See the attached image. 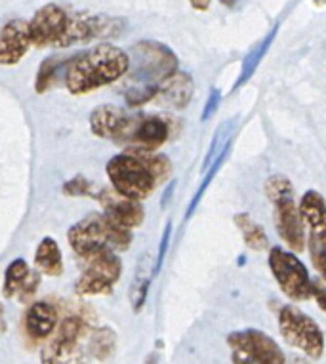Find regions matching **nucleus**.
<instances>
[{
  "instance_id": "1",
  "label": "nucleus",
  "mask_w": 326,
  "mask_h": 364,
  "mask_svg": "<svg viewBox=\"0 0 326 364\" xmlns=\"http://www.w3.org/2000/svg\"><path fill=\"white\" fill-rule=\"evenodd\" d=\"M130 67L125 78L126 105L143 107L157 94L172 73L178 71V58L167 44L157 41H140L132 46Z\"/></svg>"
},
{
  "instance_id": "2",
  "label": "nucleus",
  "mask_w": 326,
  "mask_h": 364,
  "mask_svg": "<svg viewBox=\"0 0 326 364\" xmlns=\"http://www.w3.org/2000/svg\"><path fill=\"white\" fill-rule=\"evenodd\" d=\"M130 67V55L109 42L73 58L65 73V88L73 96H86L90 92L115 84L125 77Z\"/></svg>"
},
{
  "instance_id": "3",
  "label": "nucleus",
  "mask_w": 326,
  "mask_h": 364,
  "mask_svg": "<svg viewBox=\"0 0 326 364\" xmlns=\"http://www.w3.org/2000/svg\"><path fill=\"white\" fill-rule=\"evenodd\" d=\"M111 187L122 197L143 200L157 189L159 181L137 151H125L105 164Z\"/></svg>"
},
{
  "instance_id": "4",
  "label": "nucleus",
  "mask_w": 326,
  "mask_h": 364,
  "mask_svg": "<svg viewBox=\"0 0 326 364\" xmlns=\"http://www.w3.org/2000/svg\"><path fill=\"white\" fill-rule=\"evenodd\" d=\"M122 277V262L113 248L101 250L84 257L83 275L75 284V292L78 296H103L113 292V287Z\"/></svg>"
},
{
  "instance_id": "5",
  "label": "nucleus",
  "mask_w": 326,
  "mask_h": 364,
  "mask_svg": "<svg viewBox=\"0 0 326 364\" xmlns=\"http://www.w3.org/2000/svg\"><path fill=\"white\" fill-rule=\"evenodd\" d=\"M279 330L288 346L296 347L307 357L319 358L325 351V336L319 324L294 305H285L280 309Z\"/></svg>"
},
{
  "instance_id": "6",
  "label": "nucleus",
  "mask_w": 326,
  "mask_h": 364,
  "mask_svg": "<svg viewBox=\"0 0 326 364\" xmlns=\"http://www.w3.org/2000/svg\"><path fill=\"white\" fill-rule=\"evenodd\" d=\"M172 138V120L162 114H130L125 132L115 144L126 151H157Z\"/></svg>"
},
{
  "instance_id": "7",
  "label": "nucleus",
  "mask_w": 326,
  "mask_h": 364,
  "mask_svg": "<svg viewBox=\"0 0 326 364\" xmlns=\"http://www.w3.org/2000/svg\"><path fill=\"white\" fill-rule=\"evenodd\" d=\"M231 360L238 364H283L285 353L271 336L260 330H241L227 336Z\"/></svg>"
},
{
  "instance_id": "8",
  "label": "nucleus",
  "mask_w": 326,
  "mask_h": 364,
  "mask_svg": "<svg viewBox=\"0 0 326 364\" xmlns=\"http://www.w3.org/2000/svg\"><path fill=\"white\" fill-rule=\"evenodd\" d=\"M269 267L277 279V284L294 301H305L311 298V277L296 254L283 248H271Z\"/></svg>"
},
{
  "instance_id": "9",
  "label": "nucleus",
  "mask_w": 326,
  "mask_h": 364,
  "mask_svg": "<svg viewBox=\"0 0 326 364\" xmlns=\"http://www.w3.org/2000/svg\"><path fill=\"white\" fill-rule=\"evenodd\" d=\"M71 14L60 4H46L38 8L29 21L31 44L36 50L56 48L63 50Z\"/></svg>"
},
{
  "instance_id": "10",
  "label": "nucleus",
  "mask_w": 326,
  "mask_h": 364,
  "mask_svg": "<svg viewBox=\"0 0 326 364\" xmlns=\"http://www.w3.org/2000/svg\"><path fill=\"white\" fill-rule=\"evenodd\" d=\"M90 324L86 318L80 315L65 316L61 324H58V334L53 340H50L44 351H42L41 360L46 364L60 363H75L83 360L80 353V340L88 334Z\"/></svg>"
},
{
  "instance_id": "11",
  "label": "nucleus",
  "mask_w": 326,
  "mask_h": 364,
  "mask_svg": "<svg viewBox=\"0 0 326 364\" xmlns=\"http://www.w3.org/2000/svg\"><path fill=\"white\" fill-rule=\"evenodd\" d=\"M67 240H69L71 250L83 259L109 246L105 214H90L77 221L75 225L69 227Z\"/></svg>"
},
{
  "instance_id": "12",
  "label": "nucleus",
  "mask_w": 326,
  "mask_h": 364,
  "mask_svg": "<svg viewBox=\"0 0 326 364\" xmlns=\"http://www.w3.org/2000/svg\"><path fill=\"white\" fill-rule=\"evenodd\" d=\"M275 204V225L279 231V237L285 240L288 248L302 252L305 248V231H303V218L300 208L294 203V195H286L277 200Z\"/></svg>"
},
{
  "instance_id": "13",
  "label": "nucleus",
  "mask_w": 326,
  "mask_h": 364,
  "mask_svg": "<svg viewBox=\"0 0 326 364\" xmlns=\"http://www.w3.org/2000/svg\"><path fill=\"white\" fill-rule=\"evenodd\" d=\"M94 197L101 204L103 214L117 221V223H120V225L128 227V229H136L143 223L145 210H143L140 200L122 197L115 189H101L100 193H94Z\"/></svg>"
},
{
  "instance_id": "14",
  "label": "nucleus",
  "mask_w": 326,
  "mask_h": 364,
  "mask_svg": "<svg viewBox=\"0 0 326 364\" xmlns=\"http://www.w3.org/2000/svg\"><path fill=\"white\" fill-rule=\"evenodd\" d=\"M29 21L10 19L0 27V65L14 67L23 60L31 50Z\"/></svg>"
},
{
  "instance_id": "15",
  "label": "nucleus",
  "mask_w": 326,
  "mask_h": 364,
  "mask_svg": "<svg viewBox=\"0 0 326 364\" xmlns=\"http://www.w3.org/2000/svg\"><path fill=\"white\" fill-rule=\"evenodd\" d=\"M130 120V113L113 103H103L92 111L90 114V130L95 138L100 139H117L125 132L126 124Z\"/></svg>"
},
{
  "instance_id": "16",
  "label": "nucleus",
  "mask_w": 326,
  "mask_h": 364,
  "mask_svg": "<svg viewBox=\"0 0 326 364\" xmlns=\"http://www.w3.org/2000/svg\"><path fill=\"white\" fill-rule=\"evenodd\" d=\"M60 315L50 301H35L25 311L23 328L25 336L33 341H44L58 330Z\"/></svg>"
},
{
  "instance_id": "17",
  "label": "nucleus",
  "mask_w": 326,
  "mask_h": 364,
  "mask_svg": "<svg viewBox=\"0 0 326 364\" xmlns=\"http://www.w3.org/2000/svg\"><path fill=\"white\" fill-rule=\"evenodd\" d=\"M193 92H195V84H193L191 75L176 71L162 82L157 96H160V102L164 103V105H168L170 109L182 111V109L187 107L191 103V100H193Z\"/></svg>"
},
{
  "instance_id": "18",
  "label": "nucleus",
  "mask_w": 326,
  "mask_h": 364,
  "mask_svg": "<svg viewBox=\"0 0 326 364\" xmlns=\"http://www.w3.org/2000/svg\"><path fill=\"white\" fill-rule=\"evenodd\" d=\"M75 55L77 54H56L42 61L35 80L36 94H46L48 90H52L56 84L65 80V73Z\"/></svg>"
},
{
  "instance_id": "19",
  "label": "nucleus",
  "mask_w": 326,
  "mask_h": 364,
  "mask_svg": "<svg viewBox=\"0 0 326 364\" xmlns=\"http://www.w3.org/2000/svg\"><path fill=\"white\" fill-rule=\"evenodd\" d=\"M35 265L42 275H63V256H61L60 245H58L52 237H46V239H42L41 242H38L35 252Z\"/></svg>"
},
{
  "instance_id": "20",
  "label": "nucleus",
  "mask_w": 326,
  "mask_h": 364,
  "mask_svg": "<svg viewBox=\"0 0 326 364\" xmlns=\"http://www.w3.org/2000/svg\"><path fill=\"white\" fill-rule=\"evenodd\" d=\"M300 214L303 218V223H307L311 233H320L326 231V203L322 195L317 191L303 193L300 200Z\"/></svg>"
},
{
  "instance_id": "21",
  "label": "nucleus",
  "mask_w": 326,
  "mask_h": 364,
  "mask_svg": "<svg viewBox=\"0 0 326 364\" xmlns=\"http://www.w3.org/2000/svg\"><path fill=\"white\" fill-rule=\"evenodd\" d=\"M31 273H33V269L29 267V263L25 262L23 257L14 259V262L6 267V273H4L2 296L8 299L19 296L21 290L25 288V284H27V281H29Z\"/></svg>"
},
{
  "instance_id": "22",
  "label": "nucleus",
  "mask_w": 326,
  "mask_h": 364,
  "mask_svg": "<svg viewBox=\"0 0 326 364\" xmlns=\"http://www.w3.org/2000/svg\"><path fill=\"white\" fill-rule=\"evenodd\" d=\"M115 351H117V334H115V330L109 328V326L95 328L92 332V338H90V357L100 360V363H105L109 358H113Z\"/></svg>"
},
{
  "instance_id": "23",
  "label": "nucleus",
  "mask_w": 326,
  "mask_h": 364,
  "mask_svg": "<svg viewBox=\"0 0 326 364\" xmlns=\"http://www.w3.org/2000/svg\"><path fill=\"white\" fill-rule=\"evenodd\" d=\"M153 275L154 271L151 269V265H149L147 262V256H145L142 259V263H140V267H137L136 277H134V281H132L130 287V305L134 313H140L143 305H145V299H147L149 287H151V279H153Z\"/></svg>"
},
{
  "instance_id": "24",
  "label": "nucleus",
  "mask_w": 326,
  "mask_h": 364,
  "mask_svg": "<svg viewBox=\"0 0 326 364\" xmlns=\"http://www.w3.org/2000/svg\"><path fill=\"white\" fill-rule=\"evenodd\" d=\"M235 223H237V227L241 229L244 242H246L248 248H252V250L256 252L267 250L269 240H267V235L263 233V229H261L260 223H256L248 214L235 215Z\"/></svg>"
},
{
  "instance_id": "25",
  "label": "nucleus",
  "mask_w": 326,
  "mask_h": 364,
  "mask_svg": "<svg viewBox=\"0 0 326 364\" xmlns=\"http://www.w3.org/2000/svg\"><path fill=\"white\" fill-rule=\"evenodd\" d=\"M309 248H311V262L322 277V281L326 282V231L311 233Z\"/></svg>"
},
{
  "instance_id": "26",
  "label": "nucleus",
  "mask_w": 326,
  "mask_h": 364,
  "mask_svg": "<svg viewBox=\"0 0 326 364\" xmlns=\"http://www.w3.org/2000/svg\"><path fill=\"white\" fill-rule=\"evenodd\" d=\"M265 195L267 198L273 203L277 198L286 197V195H294V189H292V183L288 181V178L285 176H271V178L265 181Z\"/></svg>"
},
{
  "instance_id": "27",
  "label": "nucleus",
  "mask_w": 326,
  "mask_h": 364,
  "mask_svg": "<svg viewBox=\"0 0 326 364\" xmlns=\"http://www.w3.org/2000/svg\"><path fill=\"white\" fill-rule=\"evenodd\" d=\"M63 193L69 195V197H94L92 183L86 178H83V176L69 179L65 186H63Z\"/></svg>"
},
{
  "instance_id": "28",
  "label": "nucleus",
  "mask_w": 326,
  "mask_h": 364,
  "mask_svg": "<svg viewBox=\"0 0 326 364\" xmlns=\"http://www.w3.org/2000/svg\"><path fill=\"white\" fill-rule=\"evenodd\" d=\"M38 284H41V275H38L36 271H33L29 277V281H27L25 288L21 290V294H19V299H21V301H27V299L33 298L36 294V290H38Z\"/></svg>"
},
{
  "instance_id": "29",
  "label": "nucleus",
  "mask_w": 326,
  "mask_h": 364,
  "mask_svg": "<svg viewBox=\"0 0 326 364\" xmlns=\"http://www.w3.org/2000/svg\"><path fill=\"white\" fill-rule=\"evenodd\" d=\"M170 231H172V223H168L167 229H164V235H162V240H160L159 257H157V265H154V275H157V273L160 271V267H162V262H164V256H167L168 242H170Z\"/></svg>"
},
{
  "instance_id": "30",
  "label": "nucleus",
  "mask_w": 326,
  "mask_h": 364,
  "mask_svg": "<svg viewBox=\"0 0 326 364\" xmlns=\"http://www.w3.org/2000/svg\"><path fill=\"white\" fill-rule=\"evenodd\" d=\"M311 296L317 299L319 307L326 313V288L320 281H311Z\"/></svg>"
},
{
  "instance_id": "31",
  "label": "nucleus",
  "mask_w": 326,
  "mask_h": 364,
  "mask_svg": "<svg viewBox=\"0 0 326 364\" xmlns=\"http://www.w3.org/2000/svg\"><path fill=\"white\" fill-rule=\"evenodd\" d=\"M218 103H220V94L216 92V90H212V94H210V97H208V103L206 107H204V113H202V120H206L210 114L216 111V107H218Z\"/></svg>"
},
{
  "instance_id": "32",
  "label": "nucleus",
  "mask_w": 326,
  "mask_h": 364,
  "mask_svg": "<svg viewBox=\"0 0 326 364\" xmlns=\"http://www.w3.org/2000/svg\"><path fill=\"white\" fill-rule=\"evenodd\" d=\"M191 6L199 10V12H206L208 8H210V0H189Z\"/></svg>"
},
{
  "instance_id": "33",
  "label": "nucleus",
  "mask_w": 326,
  "mask_h": 364,
  "mask_svg": "<svg viewBox=\"0 0 326 364\" xmlns=\"http://www.w3.org/2000/svg\"><path fill=\"white\" fill-rule=\"evenodd\" d=\"M221 4H224V6H227V8H233L235 6V4H237V0H220Z\"/></svg>"
},
{
  "instance_id": "34",
  "label": "nucleus",
  "mask_w": 326,
  "mask_h": 364,
  "mask_svg": "<svg viewBox=\"0 0 326 364\" xmlns=\"http://www.w3.org/2000/svg\"><path fill=\"white\" fill-rule=\"evenodd\" d=\"M2 326H4V307L0 304V330H2Z\"/></svg>"
},
{
  "instance_id": "35",
  "label": "nucleus",
  "mask_w": 326,
  "mask_h": 364,
  "mask_svg": "<svg viewBox=\"0 0 326 364\" xmlns=\"http://www.w3.org/2000/svg\"><path fill=\"white\" fill-rule=\"evenodd\" d=\"M315 2H317L319 6H322V4H326V0H315Z\"/></svg>"
}]
</instances>
